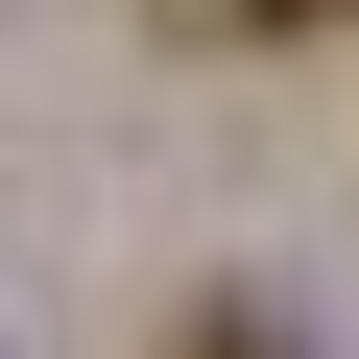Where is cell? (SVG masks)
Wrapping results in <instances>:
<instances>
[{"mask_svg":"<svg viewBox=\"0 0 359 359\" xmlns=\"http://www.w3.org/2000/svg\"><path fill=\"white\" fill-rule=\"evenodd\" d=\"M168 359H287V311H192V335H168Z\"/></svg>","mask_w":359,"mask_h":359,"instance_id":"cell-1","label":"cell"}]
</instances>
